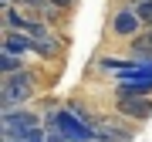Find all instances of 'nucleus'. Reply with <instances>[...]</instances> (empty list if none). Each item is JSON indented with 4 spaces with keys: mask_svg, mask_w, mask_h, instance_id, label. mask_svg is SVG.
Returning <instances> with one entry per match:
<instances>
[{
    "mask_svg": "<svg viewBox=\"0 0 152 142\" xmlns=\"http://www.w3.org/2000/svg\"><path fill=\"white\" fill-rule=\"evenodd\" d=\"M31 95H34V78L27 71L4 75V85H0V105H4V108H17V105L27 102Z\"/></svg>",
    "mask_w": 152,
    "mask_h": 142,
    "instance_id": "f257e3e1",
    "label": "nucleus"
},
{
    "mask_svg": "<svg viewBox=\"0 0 152 142\" xmlns=\"http://www.w3.org/2000/svg\"><path fill=\"white\" fill-rule=\"evenodd\" d=\"M0 129H4V139L24 135V132L41 129V115H34L27 108H4V115H0Z\"/></svg>",
    "mask_w": 152,
    "mask_h": 142,
    "instance_id": "f03ea898",
    "label": "nucleus"
},
{
    "mask_svg": "<svg viewBox=\"0 0 152 142\" xmlns=\"http://www.w3.org/2000/svg\"><path fill=\"white\" fill-rule=\"evenodd\" d=\"M118 112L125 115V119L145 122L152 115V98H149V95H122V98H118Z\"/></svg>",
    "mask_w": 152,
    "mask_h": 142,
    "instance_id": "7ed1b4c3",
    "label": "nucleus"
},
{
    "mask_svg": "<svg viewBox=\"0 0 152 142\" xmlns=\"http://www.w3.org/2000/svg\"><path fill=\"white\" fill-rule=\"evenodd\" d=\"M4 20H7V27L10 31H27L31 37H41V34H48L44 31V24H37V20H31L27 14H20V7H4Z\"/></svg>",
    "mask_w": 152,
    "mask_h": 142,
    "instance_id": "20e7f679",
    "label": "nucleus"
},
{
    "mask_svg": "<svg viewBox=\"0 0 152 142\" xmlns=\"http://www.w3.org/2000/svg\"><path fill=\"white\" fill-rule=\"evenodd\" d=\"M142 24H145V20L139 17V10H132V7H122V10L115 14V20H112V31L118 34V37H135Z\"/></svg>",
    "mask_w": 152,
    "mask_h": 142,
    "instance_id": "39448f33",
    "label": "nucleus"
},
{
    "mask_svg": "<svg viewBox=\"0 0 152 142\" xmlns=\"http://www.w3.org/2000/svg\"><path fill=\"white\" fill-rule=\"evenodd\" d=\"M4 51H14V54H27V51H37V41L27 37V31H7L4 34Z\"/></svg>",
    "mask_w": 152,
    "mask_h": 142,
    "instance_id": "423d86ee",
    "label": "nucleus"
},
{
    "mask_svg": "<svg viewBox=\"0 0 152 142\" xmlns=\"http://www.w3.org/2000/svg\"><path fill=\"white\" fill-rule=\"evenodd\" d=\"M115 95H152V78H129V81H118Z\"/></svg>",
    "mask_w": 152,
    "mask_h": 142,
    "instance_id": "0eeeda50",
    "label": "nucleus"
},
{
    "mask_svg": "<svg viewBox=\"0 0 152 142\" xmlns=\"http://www.w3.org/2000/svg\"><path fill=\"white\" fill-rule=\"evenodd\" d=\"M129 51H132V58H139V61H152V31L149 34H135V37L129 41Z\"/></svg>",
    "mask_w": 152,
    "mask_h": 142,
    "instance_id": "6e6552de",
    "label": "nucleus"
},
{
    "mask_svg": "<svg viewBox=\"0 0 152 142\" xmlns=\"http://www.w3.org/2000/svg\"><path fill=\"white\" fill-rule=\"evenodd\" d=\"M0 71H4V75H17V71H24V58L14 54V51H0Z\"/></svg>",
    "mask_w": 152,
    "mask_h": 142,
    "instance_id": "1a4fd4ad",
    "label": "nucleus"
},
{
    "mask_svg": "<svg viewBox=\"0 0 152 142\" xmlns=\"http://www.w3.org/2000/svg\"><path fill=\"white\" fill-rule=\"evenodd\" d=\"M34 41H37V54H41V58H54V54H58V44H54V37L41 34V37H34Z\"/></svg>",
    "mask_w": 152,
    "mask_h": 142,
    "instance_id": "9d476101",
    "label": "nucleus"
},
{
    "mask_svg": "<svg viewBox=\"0 0 152 142\" xmlns=\"http://www.w3.org/2000/svg\"><path fill=\"white\" fill-rule=\"evenodd\" d=\"M44 142H68V135H64L61 129H54V125H51V129H48V135H44Z\"/></svg>",
    "mask_w": 152,
    "mask_h": 142,
    "instance_id": "9b49d317",
    "label": "nucleus"
},
{
    "mask_svg": "<svg viewBox=\"0 0 152 142\" xmlns=\"http://www.w3.org/2000/svg\"><path fill=\"white\" fill-rule=\"evenodd\" d=\"M135 10H139V17H142L145 24H152V0H145V4H139Z\"/></svg>",
    "mask_w": 152,
    "mask_h": 142,
    "instance_id": "f8f14e48",
    "label": "nucleus"
},
{
    "mask_svg": "<svg viewBox=\"0 0 152 142\" xmlns=\"http://www.w3.org/2000/svg\"><path fill=\"white\" fill-rule=\"evenodd\" d=\"M71 4H75V0H51V7H54V10H68Z\"/></svg>",
    "mask_w": 152,
    "mask_h": 142,
    "instance_id": "ddd939ff",
    "label": "nucleus"
},
{
    "mask_svg": "<svg viewBox=\"0 0 152 142\" xmlns=\"http://www.w3.org/2000/svg\"><path fill=\"white\" fill-rule=\"evenodd\" d=\"M10 4H14V0H10ZM20 4H27V7H41L44 0H20Z\"/></svg>",
    "mask_w": 152,
    "mask_h": 142,
    "instance_id": "4468645a",
    "label": "nucleus"
}]
</instances>
